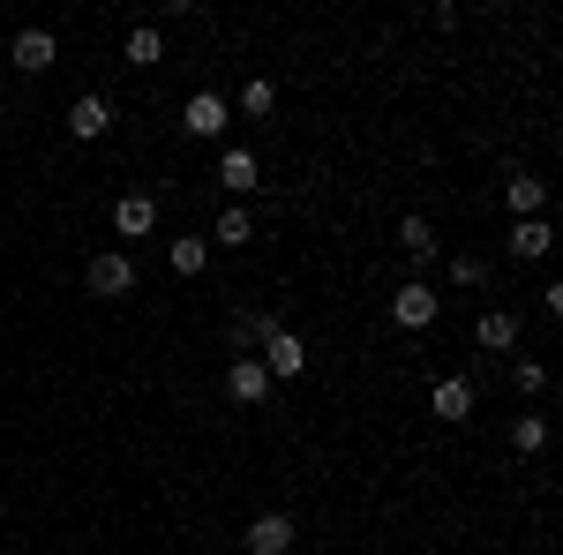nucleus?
<instances>
[{"label":"nucleus","instance_id":"1","mask_svg":"<svg viewBox=\"0 0 563 555\" xmlns=\"http://www.w3.org/2000/svg\"><path fill=\"white\" fill-rule=\"evenodd\" d=\"M263 376H271V384H294V376H301L308 368V345H301V331H286V323H271V331H263Z\"/></svg>","mask_w":563,"mask_h":555},{"label":"nucleus","instance_id":"2","mask_svg":"<svg viewBox=\"0 0 563 555\" xmlns=\"http://www.w3.org/2000/svg\"><path fill=\"white\" fill-rule=\"evenodd\" d=\"M180 129L196 135V143H218V135L233 129V106H225V98H218V90H196V98H188V106H180Z\"/></svg>","mask_w":563,"mask_h":555},{"label":"nucleus","instance_id":"3","mask_svg":"<svg viewBox=\"0 0 563 555\" xmlns=\"http://www.w3.org/2000/svg\"><path fill=\"white\" fill-rule=\"evenodd\" d=\"M68 135H76V143H106V135H113V98H106V90H84V98L68 106Z\"/></svg>","mask_w":563,"mask_h":555},{"label":"nucleus","instance_id":"4","mask_svg":"<svg viewBox=\"0 0 563 555\" xmlns=\"http://www.w3.org/2000/svg\"><path fill=\"white\" fill-rule=\"evenodd\" d=\"M84 286H90L98 300H121V293H135V263L121 256V248H106V256H90Z\"/></svg>","mask_w":563,"mask_h":555},{"label":"nucleus","instance_id":"5","mask_svg":"<svg viewBox=\"0 0 563 555\" xmlns=\"http://www.w3.org/2000/svg\"><path fill=\"white\" fill-rule=\"evenodd\" d=\"M435 308H443V300H435L429 286H421V278H406V286L390 293V323H398V331H429V323H435Z\"/></svg>","mask_w":563,"mask_h":555},{"label":"nucleus","instance_id":"6","mask_svg":"<svg viewBox=\"0 0 563 555\" xmlns=\"http://www.w3.org/2000/svg\"><path fill=\"white\" fill-rule=\"evenodd\" d=\"M241 548H249V555H294V518H286V511H263V518H249Z\"/></svg>","mask_w":563,"mask_h":555},{"label":"nucleus","instance_id":"7","mask_svg":"<svg viewBox=\"0 0 563 555\" xmlns=\"http://www.w3.org/2000/svg\"><path fill=\"white\" fill-rule=\"evenodd\" d=\"M8 60H15V68H23V76H45V68H53V60H60V38H53V31H38V23H31V31H15V45H8Z\"/></svg>","mask_w":563,"mask_h":555},{"label":"nucleus","instance_id":"8","mask_svg":"<svg viewBox=\"0 0 563 555\" xmlns=\"http://www.w3.org/2000/svg\"><path fill=\"white\" fill-rule=\"evenodd\" d=\"M113 233L121 241H151L158 233V196H121L113 203Z\"/></svg>","mask_w":563,"mask_h":555},{"label":"nucleus","instance_id":"9","mask_svg":"<svg viewBox=\"0 0 563 555\" xmlns=\"http://www.w3.org/2000/svg\"><path fill=\"white\" fill-rule=\"evenodd\" d=\"M225 398H233V406H263V398H271V376H263L256 353H249V360H225Z\"/></svg>","mask_w":563,"mask_h":555},{"label":"nucleus","instance_id":"10","mask_svg":"<svg viewBox=\"0 0 563 555\" xmlns=\"http://www.w3.org/2000/svg\"><path fill=\"white\" fill-rule=\"evenodd\" d=\"M218 188H225V196H256L263 188V158L256 151H225V158H218Z\"/></svg>","mask_w":563,"mask_h":555},{"label":"nucleus","instance_id":"11","mask_svg":"<svg viewBox=\"0 0 563 555\" xmlns=\"http://www.w3.org/2000/svg\"><path fill=\"white\" fill-rule=\"evenodd\" d=\"M549 248H556L549 218H511V263H549Z\"/></svg>","mask_w":563,"mask_h":555},{"label":"nucleus","instance_id":"12","mask_svg":"<svg viewBox=\"0 0 563 555\" xmlns=\"http://www.w3.org/2000/svg\"><path fill=\"white\" fill-rule=\"evenodd\" d=\"M429 406H435V421H474V384L466 376H443L429 390Z\"/></svg>","mask_w":563,"mask_h":555},{"label":"nucleus","instance_id":"13","mask_svg":"<svg viewBox=\"0 0 563 555\" xmlns=\"http://www.w3.org/2000/svg\"><path fill=\"white\" fill-rule=\"evenodd\" d=\"M474 338H481V353H511V345H519V315H511V308H488L474 323Z\"/></svg>","mask_w":563,"mask_h":555},{"label":"nucleus","instance_id":"14","mask_svg":"<svg viewBox=\"0 0 563 555\" xmlns=\"http://www.w3.org/2000/svg\"><path fill=\"white\" fill-rule=\"evenodd\" d=\"M541 203H549V188H541L533 173H511V180H504V211L511 218H541Z\"/></svg>","mask_w":563,"mask_h":555},{"label":"nucleus","instance_id":"15","mask_svg":"<svg viewBox=\"0 0 563 555\" xmlns=\"http://www.w3.org/2000/svg\"><path fill=\"white\" fill-rule=\"evenodd\" d=\"M121 60H129V68H158V60H166V38H158V23H135L129 38H121Z\"/></svg>","mask_w":563,"mask_h":555},{"label":"nucleus","instance_id":"16","mask_svg":"<svg viewBox=\"0 0 563 555\" xmlns=\"http://www.w3.org/2000/svg\"><path fill=\"white\" fill-rule=\"evenodd\" d=\"M398 248H406V263H435V225L421 211L398 218Z\"/></svg>","mask_w":563,"mask_h":555},{"label":"nucleus","instance_id":"17","mask_svg":"<svg viewBox=\"0 0 563 555\" xmlns=\"http://www.w3.org/2000/svg\"><path fill=\"white\" fill-rule=\"evenodd\" d=\"M203 241H218V248H249V241H256V218L241 211V203H225V211H218V225L203 233Z\"/></svg>","mask_w":563,"mask_h":555},{"label":"nucleus","instance_id":"18","mask_svg":"<svg viewBox=\"0 0 563 555\" xmlns=\"http://www.w3.org/2000/svg\"><path fill=\"white\" fill-rule=\"evenodd\" d=\"M166 263H174L180 278H196V270H203V263H211V241H203V233H180L174 248H166Z\"/></svg>","mask_w":563,"mask_h":555},{"label":"nucleus","instance_id":"19","mask_svg":"<svg viewBox=\"0 0 563 555\" xmlns=\"http://www.w3.org/2000/svg\"><path fill=\"white\" fill-rule=\"evenodd\" d=\"M241 113H249V121H271V113H278V84H271V76H249V84H241Z\"/></svg>","mask_w":563,"mask_h":555},{"label":"nucleus","instance_id":"20","mask_svg":"<svg viewBox=\"0 0 563 555\" xmlns=\"http://www.w3.org/2000/svg\"><path fill=\"white\" fill-rule=\"evenodd\" d=\"M511 451H519V458H541V451H549V421H541V413H519V421H511Z\"/></svg>","mask_w":563,"mask_h":555},{"label":"nucleus","instance_id":"21","mask_svg":"<svg viewBox=\"0 0 563 555\" xmlns=\"http://www.w3.org/2000/svg\"><path fill=\"white\" fill-rule=\"evenodd\" d=\"M271 323H278V315H233V331H225V338H233V353L249 360V353L263 345V331H271Z\"/></svg>","mask_w":563,"mask_h":555},{"label":"nucleus","instance_id":"22","mask_svg":"<svg viewBox=\"0 0 563 555\" xmlns=\"http://www.w3.org/2000/svg\"><path fill=\"white\" fill-rule=\"evenodd\" d=\"M511 384H519L526 398H541V390H549V368H541V360H511Z\"/></svg>","mask_w":563,"mask_h":555},{"label":"nucleus","instance_id":"23","mask_svg":"<svg viewBox=\"0 0 563 555\" xmlns=\"http://www.w3.org/2000/svg\"><path fill=\"white\" fill-rule=\"evenodd\" d=\"M451 286H488V263L481 256H451Z\"/></svg>","mask_w":563,"mask_h":555}]
</instances>
